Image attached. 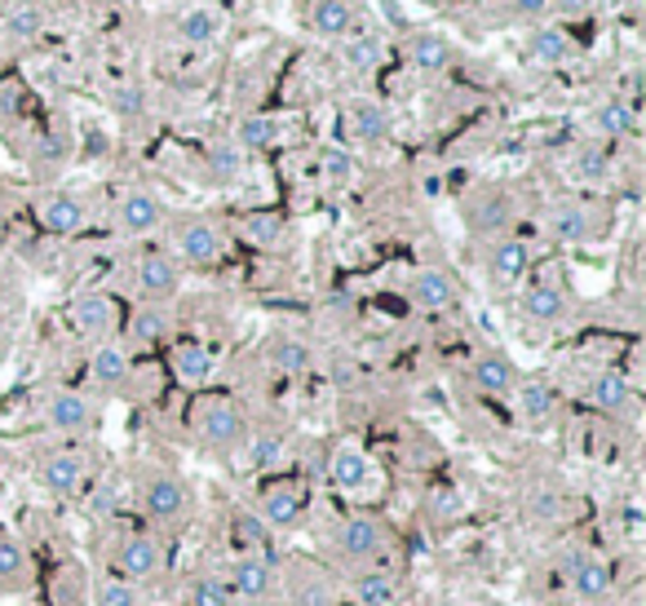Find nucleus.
<instances>
[{"label":"nucleus","mask_w":646,"mask_h":606,"mask_svg":"<svg viewBox=\"0 0 646 606\" xmlns=\"http://www.w3.org/2000/svg\"><path fill=\"white\" fill-rule=\"evenodd\" d=\"M244 239H248V244L270 248V244H279V239H283V221H279V217H270V213H252V217L244 221Z\"/></svg>","instance_id":"obj_46"},{"label":"nucleus","mask_w":646,"mask_h":606,"mask_svg":"<svg viewBox=\"0 0 646 606\" xmlns=\"http://www.w3.org/2000/svg\"><path fill=\"white\" fill-rule=\"evenodd\" d=\"M217 32H222V14H217V10H208V6L186 10V14H182V23H177V36H182L186 45H208Z\"/></svg>","instance_id":"obj_33"},{"label":"nucleus","mask_w":646,"mask_h":606,"mask_svg":"<svg viewBox=\"0 0 646 606\" xmlns=\"http://www.w3.org/2000/svg\"><path fill=\"white\" fill-rule=\"evenodd\" d=\"M41 483H45V491H54V496H72V491H80L85 487V474H89V465H85V456L80 452H50L45 461H41Z\"/></svg>","instance_id":"obj_7"},{"label":"nucleus","mask_w":646,"mask_h":606,"mask_svg":"<svg viewBox=\"0 0 646 606\" xmlns=\"http://www.w3.org/2000/svg\"><path fill=\"white\" fill-rule=\"evenodd\" d=\"M527 266H531V248L523 239H496L487 248V274L496 283H518L527 274Z\"/></svg>","instance_id":"obj_15"},{"label":"nucleus","mask_w":646,"mask_h":606,"mask_svg":"<svg viewBox=\"0 0 646 606\" xmlns=\"http://www.w3.org/2000/svg\"><path fill=\"white\" fill-rule=\"evenodd\" d=\"M45 421L54 430H63V434H85L94 425V403L85 394H76V390H58L50 399V408H45Z\"/></svg>","instance_id":"obj_13"},{"label":"nucleus","mask_w":646,"mask_h":606,"mask_svg":"<svg viewBox=\"0 0 646 606\" xmlns=\"http://www.w3.org/2000/svg\"><path fill=\"white\" fill-rule=\"evenodd\" d=\"M310 28L329 41H342L355 28V10L346 6V0H319V6L310 10Z\"/></svg>","instance_id":"obj_26"},{"label":"nucleus","mask_w":646,"mask_h":606,"mask_svg":"<svg viewBox=\"0 0 646 606\" xmlns=\"http://www.w3.org/2000/svg\"><path fill=\"white\" fill-rule=\"evenodd\" d=\"M173 248H177L182 261H191V266H208V261L222 257V230H217L213 221H204V217L177 221V230H173Z\"/></svg>","instance_id":"obj_3"},{"label":"nucleus","mask_w":646,"mask_h":606,"mask_svg":"<svg viewBox=\"0 0 646 606\" xmlns=\"http://www.w3.org/2000/svg\"><path fill=\"white\" fill-rule=\"evenodd\" d=\"M235 544L244 553H266V522H257L252 513H239L235 518Z\"/></svg>","instance_id":"obj_47"},{"label":"nucleus","mask_w":646,"mask_h":606,"mask_svg":"<svg viewBox=\"0 0 646 606\" xmlns=\"http://www.w3.org/2000/svg\"><path fill=\"white\" fill-rule=\"evenodd\" d=\"M288 606H337L333 580H323L319 571H292L288 575Z\"/></svg>","instance_id":"obj_19"},{"label":"nucleus","mask_w":646,"mask_h":606,"mask_svg":"<svg viewBox=\"0 0 646 606\" xmlns=\"http://www.w3.org/2000/svg\"><path fill=\"white\" fill-rule=\"evenodd\" d=\"M571 177L575 182H602L606 173H611V160H606V151H597V147H580L575 155H571Z\"/></svg>","instance_id":"obj_44"},{"label":"nucleus","mask_w":646,"mask_h":606,"mask_svg":"<svg viewBox=\"0 0 646 606\" xmlns=\"http://www.w3.org/2000/svg\"><path fill=\"white\" fill-rule=\"evenodd\" d=\"M319 173H323V182H329V186H346V182L355 177V160H351V151H346V147H323V155H319Z\"/></svg>","instance_id":"obj_42"},{"label":"nucleus","mask_w":646,"mask_h":606,"mask_svg":"<svg viewBox=\"0 0 646 606\" xmlns=\"http://www.w3.org/2000/svg\"><path fill=\"white\" fill-rule=\"evenodd\" d=\"M342 58H346L351 72H377L381 58H386V45H381L377 36H364V32H359V36H346Z\"/></svg>","instance_id":"obj_35"},{"label":"nucleus","mask_w":646,"mask_h":606,"mask_svg":"<svg viewBox=\"0 0 646 606\" xmlns=\"http://www.w3.org/2000/svg\"><path fill=\"white\" fill-rule=\"evenodd\" d=\"M346 129H351L355 142L377 147V142L390 138V111H386L381 102H373V98H355V102L346 107Z\"/></svg>","instance_id":"obj_11"},{"label":"nucleus","mask_w":646,"mask_h":606,"mask_svg":"<svg viewBox=\"0 0 646 606\" xmlns=\"http://www.w3.org/2000/svg\"><path fill=\"white\" fill-rule=\"evenodd\" d=\"M67 151H72V142L63 138V133H45L41 142H36V164H63L67 160Z\"/></svg>","instance_id":"obj_51"},{"label":"nucleus","mask_w":646,"mask_h":606,"mask_svg":"<svg viewBox=\"0 0 646 606\" xmlns=\"http://www.w3.org/2000/svg\"><path fill=\"white\" fill-rule=\"evenodd\" d=\"M399 597H403L399 575H390V571H364V575H355V602L359 606H399Z\"/></svg>","instance_id":"obj_22"},{"label":"nucleus","mask_w":646,"mask_h":606,"mask_svg":"<svg viewBox=\"0 0 646 606\" xmlns=\"http://www.w3.org/2000/svg\"><path fill=\"white\" fill-rule=\"evenodd\" d=\"M230 142H235L239 151H270V147L279 142V125H274L270 116H244Z\"/></svg>","instance_id":"obj_32"},{"label":"nucleus","mask_w":646,"mask_h":606,"mask_svg":"<svg viewBox=\"0 0 646 606\" xmlns=\"http://www.w3.org/2000/svg\"><path fill=\"white\" fill-rule=\"evenodd\" d=\"M230 597H244V602H266L274 593V566L266 553H239L235 566H230Z\"/></svg>","instance_id":"obj_2"},{"label":"nucleus","mask_w":646,"mask_h":606,"mask_svg":"<svg viewBox=\"0 0 646 606\" xmlns=\"http://www.w3.org/2000/svg\"><path fill=\"white\" fill-rule=\"evenodd\" d=\"M173 372H177L182 386H204L213 377V350L200 346V342H182L173 350Z\"/></svg>","instance_id":"obj_25"},{"label":"nucleus","mask_w":646,"mask_h":606,"mask_svg":"<svg viewBox=\"0 0 646 606\" xmlns=\"http://www.w3.org/2000/svg\"><path fill=\"white\" fill-rule=\"evenodd\" d=\"M523 505H527V518H531V522H553V518H562V491H558L553 483L531 487Z\"/></svg>","instance_id":"obj_40"},{"label":"nucleus","mask_w":646,"mask_h":606,"mask_svg":"<svg viewBox=\"0 0 646 606\" xmlns=\"http://www.w3.org/2000/svg\"><path fill=\"white\" fill-rule=\"evenodd\" d=\"M470 377H474V386L483 394H509L518 386V372H514V364L505 355H478L474 368H470Z\"/></svg>","instance_id":"obj_21"},{"label":"nucleus","mask_w":646,"mask_h":606,"mask_svg":"<svg viewBox=\"0 0 646 606\" xmlns=\"http://www.w3.org/2000/svg\"><path fill=\"white\" fill-rule=\"evenodd\" d=\"M89 372H94L98 386H125V381H129V350L116 346V342H103V346L94 350Z\"/></svg>","instance_id":"obj_28"},{"label":"nucleus","mask_w":646,"mask_h":606,"mask_svg":"<svg viewBox=\"0 0 646 606\" xmlns=\"http://www.w3.org/2000/svg\"><path fill=\"white\" fill-rule=\"evenodd\" d=\"M191 606H230V584L222 575H195Z\"/></svg>","instance_id":"obj_45"},{"label":"nucleus","mask_w":646,"mask_h":606,"mask_svg":"<svg viewBox=\"0 0 646 606\" xmlns=\"http://www.w3.org/2000/svg\"><path fill=\"white\" fill-rule=\"evenodd\" d=\"M32 584V558L14 535H0V588H28Z\"/></svg>","instance_id":"obj_24"},{"label":"nucleus","mask_w":646,"mask_h":606,"mask_svg":"<svg viewBox=\"0 0 646 606\" xmlns=\"http://www.w3.org/2000/svg\"><path fill=\"white\" fill-rule=\"evenodd\" d=\"M567 584H571V593H575V597L597 602V597H606V593L615 588V566H611L606 558L580 553V558H571V562H567Z\"/></svg>","instance_id":"obj_5"},{"label":"nucleus","mask_w":646,"mask_h":606,"mask_svg":"<svg viewBox=\"0 0 646 606\" xmlns=\"http://www.w3.org/2000/svg\"><path fill=\"white\" fill-rule=\"evenodd\" d=\"M408 58H412L421 72H443L448 58H452V45H448L443 36H434V32H417V36L408 41Z\"/></svg>","instance_id":"obj_31"},{"label":"nucleus","mask_w":646,"mask_h":606,"mask_svg":"<svg viewBox=\"0 0 646 606\" xmlns=\"http://www.w3.org/2000/svg\"><path fill=\"white\" fill-rule=\"evenodd\" d=\"M514 399H518V412L527 421H549L558 412V390L549 381H518L514 386Z\"/></svg>","instance_id":"obj_27"},{"label":"nucleus","mask_w":646,"mask_h":606,"mask_svg":"<svg viewBox=\"0 0 646 606\" xmlns=\"http://www.w3.org/2000/svg\"><path fill=\"white\" fill-rule=\"evenodd\" d=\"M337 544H342V553H346V558L368 562V558H377V553L386 549V531H381V522H377V518L355 513V518H346V522H342Z\"/></svg>","instance_id":"obj_8"},{"label":"nucleus","mask_w":646,"mask_h":606,"mask_svg":"<svg viewBox=\"0 0 646 606\" xmlns=\"http://www.w3.org/2000/svg\"><path fill=\"white\" fill-rule=\"evenodd\" d=\"M41 28H45V10H36V6H14L6 14V36L10 41H36Z\"/></svg>","instance_id":"obj_41"},{"label":"nucleus","mask_w":646,"mask_h":606,"mask_svg":"<svg viewBox=\"0 0 646 606\" xmlns=\"http://www.w3.org/2000/svg\"><path fill=\"white\" fill-rule=\"evenodd\" d=\"M111 324H116L111 296H103V292H80V296L72 301V328H76L80 337H107Z\"/></svg>","instance_id":"obj_12"},{"label":"nucleus","mask_w":646,"mask_h":606,"mask_svg":"<svg viewBox=\"0 0 646 606\" xmlns=\"http://www.w3.org/2000/svg\"><path fill=\"white\" fill-rule=\"evenodd\" d=\"M120 566H125L129 580H155V575L164 571V549H160V540L147 535V531L125 535V544H120Z\"/></svg>","instance_id":"obj_10"},{"label":"nucleus","mask_w":646,"mask_h":606,"mask_svg":"<svg viewBox=\"0 0 646 606\" xmlns=\"http://www.w3.org/2000/svg\"><path fill=\"white\" fill-rule=\"evenodd\" d=\"M142 509H147L151 522H182L186 509H191V496H186V487H182L177 478L155 474V478L147 483V491H142Z\"/></svg>","instance_id":"obj_4"},{"label":"nucleus","mask_w":646,"mask_h":606,"mask_svg":"<svg viewBox=\"0 0 646 606\" xmlns=\"http://www.w3.org/2000/svg\"><path fill=\"white\" fill-rule=\"evenodd\" d=\"M549 235H553L558 244H584V239L593 235V217H589V208L575 204V199L553 204V208H549Z\"/></svg>","instance_id":"obj_18"},{"label":"nucleus","mask_w":646,"mask_h":606,"mask_svg":"<svg viewBox=\"0 0 646 606\" xmlns=\"http://www.w3.org/2000/svg\"><path fill=\"white\" fill-rule=\"evenodd\" d=\"M465 513V505H461V496L452 491V487H439V491H430V518H439V522H452V518H461Z\"/></svg>","instance_id":"obj_49"},{"label":"nucleus","mask_w":646,"mask_h":606,"mask_svg":"<svg viewBox=\"0 0 646 606\" xmlns=\"http://www.w3.org/2000/svg\"><path fill=\"white\" fill-rule=\"evenodd\" d=\"M142 107H147V94H142L138 85H120V89H111V111H116V116L133 120V116H142Z\"/></svg>","instance_id":"obj_48"},{"label":"nucleus","mask_w":646,"mask_h":606,"mask_svg":"<svg viewBox=\"0 0 646 606\" xmlns=\"http://www.w3.org/2000/svg\"><path fill=\"white\" fill-rule=\"evenodd\" d=\"M628 399H633V390L620 372H597L589 381V403L602 408V412H620V408H628Z\"/></svg>","instance_id":"obj_30"},{"label":"nucleus","mask_w":646,"mask_h":606,"mask_svg":"<svg viewBox=\"0 0 646 606\" xmlns=\"http://www.w3.org/2000/svg\"><path fill=\"white\" fill-rule=\"evenodd\" d=\"M98 606H142V597H138L133 584H125V580H107V584L98 588Z\"/></svg>","instance_id":"obj_50"},{"label":"nucleus","mask_w":646,"mask_h":606,"mask_svg":"<svg viewBox=\"0 0 646 606\" xmlns=\"http://www.w3.org/2000/svg\"><path fill=\"white\" fill-rule=\"evenodd\" d=\"M270 364L288 377H297V372L310 368V346L297 342V337H279V342H270Z\"/></svg>","instance_id":"obj_39"},{"label":"nucleus","mask_w":646,"mask_h":606,"mask_svg":"<svg viewBox=\"0 0 646 606\" xmlns=\"http://www.w3.org/2000/svg\"><path fill=\"white\" fill-rule=\"evenodd\" d=\"M208 169H213L217 182H235L244 173V151L235 142H213L208 147Z\"/></svg>","instance_id":"obj_43"},{"label":"nucleus","mask_w":646,"mask_h":606,"mask_svg":"<svg viewBox=\"0 0 646 606\" xmlns=\"http://www.w3.org/2000/svg\"><path fill=\"white\" fill-rule=\"evenodd\" d=\"M593 129H597L602 138H624V133H633V129H637V116H633V107H628V102L611 98V102H602V107L593 111Z\"/></svg>","instance_id":"obj_36"},{"label":"nucleus","mask_w":646,"mask_h":606,"mask_svg":"<svg viewBox=\"0 0 646 606\" xmlns=\"http://www.w3.org/2000/svg\"><path fill=\"white\" fill-rule=\"evenodd\" d=\"M329 478H333V487H337V491L355 496V491H364V487L373 483V456H368L364 447L346 443V447H337V452H333Z\"/></svg>","instance_id":"obj_9"},{"label":"nucleus","mask_w":646,"mask_h":606,"mask_svg":"<svg viewBox=\"0 0 646 606\" xmlns=\"http://www.w3.org/2000/svg\"><path fill=\"white\" fill-rule=\"evenodd\" d=\"M531 58L545 63V67L567 63V58H571V41H567V32H558V28H540V32L531 36Z\"/></svg>","instance_id":"obj_38"},{"label":"nucleus","mask_w":646,"mask_h":606,"mask_svg":"<svg viewBox=\"0 0 646 606\" xmlns=\"http://www.w3.org/2000/svg\"><path fill=\"white\" fill-rule=\"evenodd\" d=\"M283 456H288V443H283V434H274V430H261V434H252V439H248V465H252L257 474H266V469H279V465H283Z\"/></svg>","instance_id":"obj_34"},{"label":"nucleus","mask_w":646,"mask_h":606,"mask_svg":"<svg viewBox=\"0 0 646 606\" xmlns=\"http://www.w3.org/2000/svg\"><path fill=\"white\" fill-rule=\"evenodd\" d=\"M589 6H593V0H558L562 14H589Z\"/></svg>","instance_id":"obj_53"},{"label":"nucleus","mask_w":646,"mask_h":606,"mask_svg":"<svg viewBox=\"0 0 646 606\" xmlns=\"http://www.w3.org/2000/svg\"><path fill=\"white\" fill-rule=\"evenodd\" d=\"M509 217H514L509 195H483V199H474V204H470V226H474V230H483V235L505 230V226H509Z\"/></svg>","instance_id":"obj_29"},{"label":"nucleus","mask_w":646,"mask_h":606,"mask_svg":"<svg viewBox=\"0 0 646 606\" xmlns=\"http://www.w3.org/2000/svg\"><path fill=\"white\" fill-rule=\"evenodd\" d=\"M261 522L266 527H279V531H288V527H297L301 518H305V496L297 491V487H270L266 496H261Z\"/></svg>","instance_id":"obj_16"},{"label":"nucleus","mask_w":646,"mask_h":606,"mask_svg":"<svg viewBox=\"0 0 646 606\" xmlns=\"http://www.w3.org/2000/svg\"><path fill=\"white\" fill-rule=\"evenodd\" d=\"M177 279H182V270H177V261H173L169 252H147V257L138 261V288H142L151 301L173 296V292H177Z\"/></svg>","instance_id":"obj_14"},{"label":"nucleus","mask_w":646,"mask_h":606,"mask_svg":"<svg viewBox=\"0 0 646 606\" xmlns=\"http://www.w3.org/2000/svg\"><path fill=\"white\" fill-rule=\"evenodd\" d=\"M129 337L142 342V346L164 342V337H169V315H164V306H138L133 320H129Z\"/></svg>","instance_id":"obj_37"},{"label":"nucleus","mask_w":646,"mask_h":606,"mask_svg":"<svg viewBox=\"0 0 646 606\" xmlns=\"http://www.w3.org/2000/svg\"><path fill=\"white\" fill-rule=\"evenodd\" d=\"M164 221V204L151 195V191H129L120 199V226L129 235H151L155 226Z\"/></svg>","instance_id":"obj_17"},{"label":"nucleus","mask_w":646,"mask_h":606,"mask_svg":"<svg viewBox=\"0 0 646 606\" xmlns=\"http://www.w3.org/2000/svg\"><path fill=\"white\" fill-rule=\"evenodd\" d=\"M514 10H523V14H531V19H540V14L549 10V0H514Z\"/></svg>","instance_id":"obj_52"},{"label":"nucleus","mask_w":646,"mask_h":606,"mask_svg":"<svg viewBox=\"0 0 646 606\" xmlns=\"http://www.w3.org/2000/svg\"><path fill=\"white\" fill-rule=\"evenodd\" d=\"M41 226H45L50 235H72V230L85 226V204H80L76 195H50V199L41 204Z\"/></svg>","instance_id":"obj_23"},{"label":"nucleus","mask_w":646,"mask_h":606,"mask_svg":"<svg viewBox=\"0 0 646 606\" xmlns=\"http://www.w3.org/2000/svg\"><path fill=\"white\" fill-rule=\"evenodd\" d=\"M408 296H412V306L434 311V315H439V311H452V306H456V279H452L448 270H439V266H426V270L412 274Z\"/></svg>","instance_id":"obj_6"},{"label":"nucleus","mask_w":646,"mask_h":606,"mask_svg":"<svg viewBox=\"0 0 646 606\" xmlns=\"http://www.w3.org/2000/svg\"><path fill=\"white\" fill-rule=\"evenodd\" d=\"M523 315H527L531 324H558V320L567 315L562 288H553V283H531V288L523 292Z\"/></svg>","instance_id":"obj_20"},{"label":"nucleus","mask_w":646,"mask_h":606,"mask_svg":"<svg viewBox=\"0 0 646 606\" xmlns=\"http://www.w3.org/2000/svg\"><path fill=\"white\" fill-rule=\"evenodd\" d=\"M200 434H204L208 447L230 452V447H239L248 439V421L230 399H213V403L200 408Z\"/></svg>","instance_id":"obj_1"}]
</instances>
